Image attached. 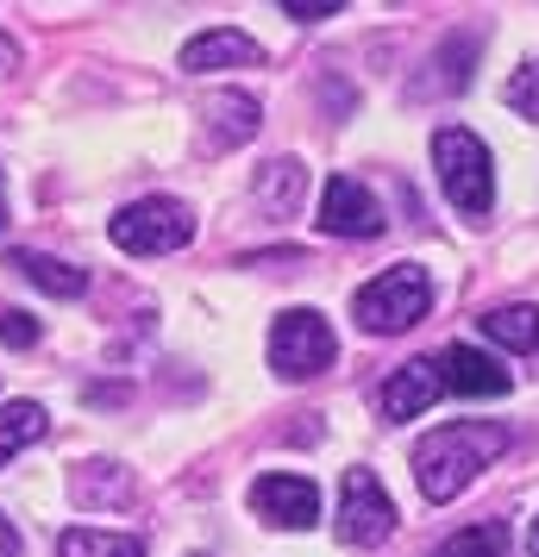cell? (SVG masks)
<instances>
[{
  "label": "cell",
  "mask_w": 539,
  "mask_h": 557,
  "mask_svg": "<svg viewBox=\"0 0 539 557\" xmlns=\"http://www.w3.org/2000/svg\"><path fill=\"white\" fill-rule=\"evenodd\" d=\"M509 445H514V432L495 426V420H452V426L427 432L414 445V482H420L427 502H458L464 488L477 482V470H489Z\"/></svg>",
  "instance_id": "cell-1"
},
{
  "label": "cell",
  "mask_w": 539,
  "mask_h": 557,
  "mask_svg": "<svg viewBox=\"0 0 539 557\" xmlns=\"http://www.w3.org/2000/svg\"><path fill=\"white\" fill-rule=\"evenodd\" d=\"M433 170L445 201L458 207L464 220H483L495 207V176H489V145L464 126H439L433 132Z\"/></svg>",
  "instance_id": "cell-2"
},
{
  "label": "cell",
  "mask_w": 539,
  "mask_h": 557,
  "mask_svg": "<svg viewBox=\"0 0 539 557\" xmlns=\"http://www.w3.org/2000/svg\"><path fill=\"white\" fill-rule=\"evenodd\" d=\"M427 307H433V282H427L420 263H395V270H383L377 282H364L358 295H352L358 326L377 332V338L420 326V320H427Z\"/></svg>",
  "instance_id": "cell-3"
},
{
  "label": "cell",
  "mask_w": 539,
  "mask_h": 557,
  "mask_svg": "<svg viewBox=\"0 0 539 557\" xmlns=\"http://www.w3.org/2000/svg\"><path fill=\"white\" fill-rule=\"evenodd\" d=\"M107 232L126 257H170L195 238V207L176 201V195H145V201L120 207Z\"/></svg>",
  "instance_id": "cell-4"
},
{
  "label": "cell",
  "mask_w": 539,
  "mask_h": 557,
  "mask_svg": "<svg viewBox=\"0 0 539 557\" xmlns=\"http://www.w3.org/2000/svg\"><path fill=\"white\" fill-rule=\"evenodd\" d=\"M333 357H339V338H333V326H327V313H314V307L277 313V326H270V370L283 382L320 376Z\"/></svg>",
  "instance_id": "cell-5"
},
{
  "label": "cell",
  "mask_w": 539,
  "mask_h": 557,
  "mask_svg": "<svg viewBox=\"0 0 539 557\" xmlns=\"http://www.w3.org/2000/svg\"><path fill=\"white\" fill-rule=\"evenodd\" d=\"M339 539L345 545H383L389 532H395V502H389V488L377 482V470H345V488H339Z\"/></svg>",
  "instance_id": "cell-6"
},
{
  "label": "cell",
  "mask_w": 539,
  "mask_h": 557,
  "mask_svg": "<svg viewBox=\"0 0 539 557\" xmlns=\"http://www.w3.org/2000/svg\"><path fill=\"white\" fill-rule=\"evenodd\" d=\"M252 513L257 520H270V527L283 532H302L320 520V488L308 476H289V470H270V476L252 482Z\"/></svg>",
  "instance_id": "cell-7"
},
{
  "label": "cell",
  "mask_w": 539,
  "mask_h": 557,
  "mask_svg": "<svg viewBox=\"0 0 539 557\" xmlns=\"http://www.w3.org/2000/svg\"><path fill=\"white\" fill-rule=\"evenodd\" d=\"M320 232H333V238H377L383 232V201L358 176H333L327 195H320Z\"/></svg>",
  "instance_id": "cell-8"
},
{
  "label": "cell",
  "mask_w": 539,
  "mask_h": 557,
  "mask_svg": "<svg viewBox=\"0 0 539 557\" xmlns=\"http://www.w3.org/2000/svg\"><path fill=\"white\" fill-rule=\"evenodd\" d=\"M509 370L495 363V357L470 351V345H445L439 357V388H452V395H509Z\"/></svg>",
  "instance_id": "cell-9"
},
{
  "label": "cell",
  "mask_w": 539,
  "mask_h": 557,
  "mask_svg": "<svg viewBox=\"0 0 539 557\" xmlns=\"http://www.w3.org/2000/svg\"><path fill=\"white\" fill-rule=\"evenodd\" d=\"M445 388H439V363L433 357H414L402 363L395 376L383 382V420H414V413H427Z\"/></svg>",
  "instance_id": "cell-10"
},
{
  "label": "cell",
  "mask_w": 539,
  "mask_h": 557,
  "mask_svg": "<svg viewBox=\"0 0 539 557\" xmlns=\"http://www.w3.org/2000/svg\"><path fill=\"white\" fill-rule=\"evenodd\" d=\"M238 63H264V51H257V38H245V32H232V26H213V32H201V38L182 45V70H188V76L238 70Z\"/></svg>",
  "instance_id": "cell-11"
},
{
  "label": "cell",
  "mask_w": 539,
  "mask_h": 557,
  "mask_svg": "<svg viewBox=\"0 0 539 557\" xmlns=\"http://www.w3.org/2000/svg\"><path fill=\"white\" fill-rule=\"evenodd\" d=\"M257 126H264V107H257V95L226 88V95H213V101H207V138H213V151H232V145L257 138Z\"/></svg>",
  "instance_id": "cell-12"
},
{
  "label": "cell",
  "mask_w": 539,
  "mask_h": 557,
  "mask_svg": "<svg viewBox=\"0 0 539 557\" xmlns=\"http://www.w3.org/2000/svg\"><path fill=\"white\" fill-rule=\"evenodd\" d=\"M308 195V170L295 163V157H277V163H264L257 170V207L270 213V220H289L295 207Z\"/></svg>",
  "instance_id": "cell-13"
},
{
  "label": "cell",
  "mask_w": 539,
  "mask_h": 557,
  "mask_svg": "<svg viewBox=\"0 0 539 557\" xmlns=\"http://www.w3.org/2000/svg\"><path fill=\"white\" fill-rule=\"evenodd\" d=\"M477 326H483V338H495L502 351H520V357H534V351H539V307H534V301L489 307Z\"/></svg>",
  "instance_id": "cell-14"
},
{
  "label": "cell",
  "mask_w": 539,
  "mask_h": 557,
  "mask_svg": "<svg viewBox=\"0 0 539 557\" xmlns=\"http://www.w3.org/2000/svg\"><path fill=\"white\" fill-rule=\"evenodd\" d=\"M7 263H13V270H20L26 282H38L45 295H57V301H76L82 288H88V270L63 263V257H45V251H13Z\"/></svg>",
  "instance_id": "cell-15"
},
{
  "label": "cell",
  "mask_w": 539,
  "mask_h": 557,
  "mask_svg": "<svg viewBox=\"0 0 539 557\" xmlns=\"http://www.w3.org/2000/svg\"><path fill=\"white\" fill-rule=\"evenodd\" d=\"M477 32L464 38V32H452L445 45H439V57H433V70L439 76H427V82H414V95H458L464 82H470V57H477Z\"/></svg>",
  "instance_id": "cell-16"
},
{
  "label": "cell",
  "mask_w": 539,
  "mask_h": 557,
  "mask_svg": "<svg viewBox=\"0 0 539 557\" xmlns=\"http://www.w3.org/2000/svg\"><path fill=\"white\" fill-rule=\"evenodd\" d=\"M45 432H51V413H45L38 401H7L0 407V470L26 451V445H38Z\"/></svg>",
  "instance_id": "cell-17"
},
{
  "label": "cell",
  "mask_w": 539,
  "mask_h": 557,
  "mask_svg": "<svg viewBox=\"0 0 539 557\" xmlns=\"http://www.w3.org/2000/svg\"><path fill=\"white\" fill-rule=\"evenodd\" d=\"M57 557H145L138 532H101V527H70L57 539Z\"/></svg>",
  "instance_id": "cell-18"
},
{
  "label": "cell",
  "mask_w": 539,
  "mask_h": 557,
  "mask_svg": "<svg viewBox=\"0 0 539 557\" xmlns=\"http://www.w3.org/2000/svg\"><path fill=\"white\" fill-rule=\"evenodd\" d=\"M132 495V482L120 463H107V457H95V463H82L76 470V502L82 507H120Z\"/></svg>",
  "instance_id": "cell-19"
},
{
  "label": "cell",
  "mask_w": 539,
  "mask_h": 557,
  "mask_svg": "<svg viewBox=\"0 0 539 557\" xmlns=\"http://www.w3.org/2000/svg\"><path fill=\"white\" fill-rule=\"evenodd\" d=\"M433 557H509V527L502 520H477V527L452 532Z\"/></svg>",
  "instance_id": "cell-20"
},
{
  "label": "cell",
  "mask_w": 539,
  "mask_h": 557,
  "mask_svg": "<svg viewBox=\"0 0 539 557\" xmlns=\"http://www.w3.org/2000/svg\"><path fill=\"white\" fill-rule=\"evenodd\" d=\"M509 107L520 113V120H534L539 126V57H527V63L509 76Z\"/></svg>",
  "instance_id": "cell-21"
},
{
  "label": "cell",
  "mask_w": 539,
  "mask_h": 557,
  "mask_svg": "<svg viewBox=\"0 0 539 557\" xmlns=\"http://www.w3.org/2000/svg\"><path fill=\"white\" fill-rule=\"evenodd\" d=\"M0 338H7L13 351H26V345H38V320L20 313V307H7V313H0Z\"/></svg>",
  "instance_id": "cell-22"
},
{
  "label": "cell",
  "mask_w": 539,
  "mask_h": 557,
  "mask_svg": "<svg viewBox=\"0 0 539 557\" xmlns=\"http://www.w3.org/2000/svg\"><path fill=\"white\" fill-rule=\"evenodd\" d=\"M283 13L302 26H320V20H339V0H283Z\"/></svg>",
  "instance_id": "cell-23"
},
{
  "label": "cell",
  "mask_w": 539,
  "mask_h": 557,
  "mask_svg": "<svg viewBox=\"0 0 539 557\" xmlns=\"http://www.w3.org/2000/svg\"><path fill=\"white\" fill-rule=\"evenodd\" d=\"M0 557H20V532H13L7 513H0Z\"/></svg>",
  "instance_id": "cell-24"
},
{
  "label": "cell",
  "mask_w": 539,
  "mask_h": 557,
  "mask_svg": "<svg viewBox=\"0 0 539 557\" xmlns=\"http://www.w3.org/2000/svg\"><path fill=\"white\" fill-rule=\"evenodd\" d=\"M527 557H539V520L527 527Z\"/></svg>",
  "instance_id": "cell-25"
},
{
  "label": "cell",
  "mask_w": 539,
  "mask_h": 557,
  "mask_svg": "<svg viewBox=\"0 0 539 557\" xmlns=\"http://www.w3.org/2000/svg\"><path fill=\"white\" fill-rule=\"evenodd\" d=\"M0 226H7V207H0Z\"/></svg>",
  "instance_id": "cell-26"
},
{
  "label": "cell",
  "mask_w": 539,
  "mask_h": 557,
  "mask_svg": "<svg viewBox=\"0 0 539 557\" xmlns=\"http://www.w3.org/2000/svg\"><path fill=\"white\" fill-rule=\"evenodd\" d=\"M195 557H207V552H195Z\"/></svg>",
  "instance_id": "cell-27"
}]
</instances>
